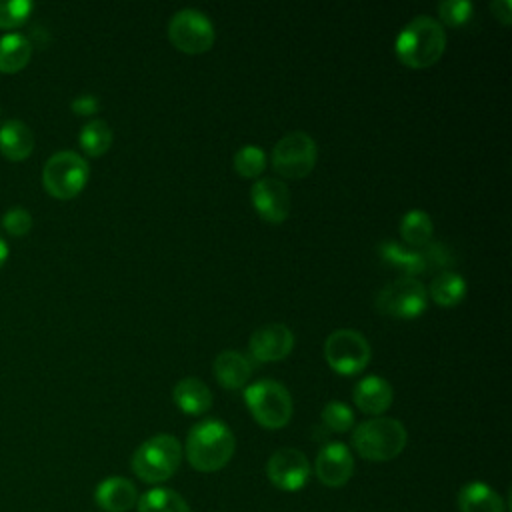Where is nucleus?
<instances>
[{"instance_id": "nucleus-34", "label": "nucleus", "mask_w": 512, "mask_h": 512, "mask_svg": "<svg viewBox=\"0 0 512 512\" xmlns=\"http://www.w3.org/2000/svg\"><path fill=\"white\" fill-rule=\"evenodd\" d=\"M490 10L494 12V16L504 24L508 26L510 20H512V2L510 0H496L490 4Z\"/></svg>"}, {"instance_id": "nucleus-11", "label": "nucleus", "mask_w": 512, "mask_h": 512, "mask_svg": "<svg viewBox=\"0 0 512 512\" xmlns=\"http://www.w3.org/2000/svg\"><path fill=\"white\" fill-rule=\"evenodd\" d=\"M310 462L298 448H278L266 462V476L282 492H298L310 480Z\"/></svg>"}, {"instance_id": "nucleus-35", "label": "nucleus", "mask_w": 512, "mask_h": 512, "mask_svg": "<svg viewBox=\"0 0 512 512\" xmlns=\"http://www.w3.org/2000/svg\"><path fill=\"white\" fill-rule=\"evenodd\" d=\"M8 254H10V246H8V244H6V240L0 236V268L6 264Z\"/></svg>"}, {"instance_id": "nucleus-33", "label": "nucleus", "mask_w": 512, "mask_h": 512, "mask_svg": "<svg viewBox=\"0 0 512 512\" xmlns=\"http://www.w3.org/2000/svg\"><path fill=\"white\" fill-rule=\"evenodd\" d=\"M98 106H100V102L94 94H78L70 104L72 112L78 116H90L98 110Z\"/></svg>"}, {"instance_id": "nucleus-19", "label": "nucleus", "mask_w": 512, "mask_h": 512, "mask_svg": "<svg viewBox=\"0 0 512 512\" xmlns=\"http://www.w3.org/2000/svg\"><path fill=\"white\" fill-rule=\"evenodd\" d=\"M460 512H506L502 496L484 482H468L458 492Z\"/></svg>"}, {"instance_id": "nucleus-13", "label": "nucleus", "mask_w": 512, "mask_h": 512, "mask_svg": "<svg viewBox=\"0 0 512 512\" xmlns=\"http://www.w3.org/2000/svg\"><path fill=\"white\" fill-rule=\"evenodd\" d=\"M250 200L258 216L270 224H280L290 212V194L284 182L276 178H260L250 188Z\"/></svg>"}, {"instance_id": "nucleus-14", "label": "nucleus", "mask_w": 512, "mask_h": 512, "mask_svg": "<svg viewBox=\"0 0 512 512\" xmlns=\"http://www.w3.org/2000/svg\"><path fill=\"white\" fill-rule=\"evenodd\" d=\"M248 348L258 362H276L292 352L294 334L284 324H266L252 332Z\"/></svg>"}, {"instance_id": "nucleus-9", "label": "nucleus", "mask_w": 512, "mask_h": 512, "mask_svg": "<svg viewBox=\"0 0 512 512\" xmlns=\"http://www.w3.org/2000/svg\"><path fill=\"white\" fill-rule=\"evenodd\" d=\"M318 148L310 134L302 130L282 136L272 150V166L284 178H304L316 164Z\"/></svg>"}, {"instance_id": "nucleus-1", "label": "nucleus", "mask_w": 512, "mask_h": 512, "mask_svg": "<svg viewBox=\"0 0 512 512\" xmlns=\"http://www.w3.org/2000/svg\"><path fill=\"white\" fill-rule=\"evenodd\" d=\"M236 450L232 430L214 418L202 420L188 430L184 454L188 464L198 472H216L224 468Z\"/></svg>"}, {"instance_id": "nucleus-30", "label": "nucleus", "mask_w": 512, "mask_h": 512, "mask_svg": "<svg viewBox=\"0 0 512 512\" xmlns=\"http://www.w3.org/2000/svg\"><path fill=\"white\" fill-rule=\"evenodd\" d=\"M474 6L468 0H444L438 4V16L448 26H462L472 18Z\"/></svg>"}, {"instance_id": "nucleus-28", "label": "nucleus", "mask_w": 512, "mask_h": 512, "mask_svg": "<svg viewBox=\"0 0 512 512\" xmlns=\"http://www.w3.org/2000/svg\"><path fill=\"white\" fill-rule=\"evenodd\" d=\"M322 424L330 432H348L354 424V412L348 404L332 400L322 408Z\"/></svg>"}, {"instance_id": "nucleus-15", "label": "nucleus", "mask_w": 512, "mask_h": 512, "mask_svg": "<svg viewBox=\"0 0 512 512\" xmlns=\"http://www.w3.org/2000/svg\"><path fill=\"white\" fill-rule=\"evenodd\" d=\"M94 502L104 512H128L138 502L136 484L124 476L104 478L94 490Z\"/></svg>"}, {"instance_id": "nucleus-32", "label": "nucleus", "mask_w": 512, "mask_h": 512, "mask_svg": "<svg viewBox=\"0 0 512 512\" xmlns=\"http://www.w3.org/2000/svg\"><path fill=\"white\" fill-rule=\"evenodd\" d=\"M420 254L424 256L426 266L432 264V266L442 268V270H448V268L456 262L452 250H450L446 244H440V242H428V244L420 250Z\"/></svg>"}, {"instance_id": "nucleus-26", "label": "nucleus", "mask_w": 512, "mask_h": 512, "mask_svg": "<svg viewBox=\"0 0 512 512\" xmlns=\"http://www.w3.org/2000/svg\"><path fill=\"white\" fill-rule=\"evenodd\" d=\"M78 142L80 148L84 150V154L88 156H102L104 152H108V148L112 146V128L108 126L106 120H90L82 126L80 134H78Z\"/></svg>"}, {"instance_id": "nucleus-23", "label": "nucleus", "mask_w": 512, "mask_h": 512, "mask_svg": "<svg viewBox=\"0 0 512 512\" xmlns=\"http://www.w3.org/2000/svg\"><path fill=\"white\" fill-rule=\"evenodd\" d=\"M426 292L438 306L452 308L458 306L466 296V280L454 270H442L432 278Z\"/></svg>"}, {"instance_id": "nucleus-22", "label": "nucleus", "mask_w": 512, "mask_h": 512, "mask_svg": "<svg viewBox=\"0 0 512 512\" xmlns=\"http://www.w3.org/2000/svg\"><path fill=\"white\" fill-rule=\"evenodd\" d=\"M32 56V44L24 34L6 32L0 36V72L14 74L26 68Z\"/></svg>"}, {"instance_id": "nucleus-5", "label": "nucleus", "mask_w": 512, "mask_h": 512, "mask_svg": "<svg viewBox=\"0 0 512 512\" xmlns=\"http://www.w3.org/2000/svg\"><path fill=\"white\" fill-rule=\"evenodd\" d=\"M252 418L268 430L284 428L292 418V396L276 380H258L244 390Z\"/></svg>"}, {"instance_id": "nucleus-31", "label": "nucleus", "mask_w": 512, "mask_h": 512, "mask_svg": "<svg viewBox=\"0 0 512 512\" xmlns=\"http://www.w3.org/2000/svg\"><path fill=\"white\" fill-rule=\"evenodd\" d=\"M2 228L12 236H24L32 228V214L24 206H12L2 214Z\"/></svg>"}, {"instance_id": "nucleus-4", "label": "nucleus", "mask_w": 512, "mask_h": 512, "mask_svg": "<svg viewBox=\"0 0 512 512\" xmlns=\"http://www.w3.org/2000/svg\"><path fill=\"white\" fill-rule=\"evenodd\" d=\"M182 462V446L172 434H156L144 440L132 454V472L148 484H160L174 476Z\"/></svg>"}, {"instance_id": "nucleus-10", "label": "nucleus", "mask_w": 512, "mask_h": 512, "mask_svg": "<svg viewBox=\"0 0 512 512\" xmlns=\"http://www.w3.org/2000/svg\"><path fill=\"white\" fill-rule=\"evenodd\" d=\"M168 38L184 54H202L214 44V26L200 10L184 8L170 18Z\"/></svg>"}, {"instance_id": "nucleus-18", "label": "nucleus", "mask_w": 512, "mask_h": 512, "mask_svg": "<svg viewBox=\"0 0 512 512\" xmlns=\"http://www.w3.org/2000/svg\"><path fill=\"white\" fill-rule=\"evenodd\" d=\"M252 374L250 360L236 352V350H224L214 360V376L220 386L228 390H238L248 384Z\"/></svg>"}, {"instance_id": "nucleus-2", "label": "nucleus", "mask_w": 512, "mask_h": 512, "mask_svg": "<svg viewBox=\"0 0 512 512\" xmlns=\"http://www.w3.org/2000/svg\"><path fill=\"white\" fill-rule=\"evenodd\" d=\"M446 48L442 24L430 16L412 18L396 36L394 50L398 60L408 68H428L436 64Z\"/></svg>"}, {"instance_id": "nucleus-25", "label": "nucleus", "mask_w": 512, "mask_h": 512, "mask_svg": "<svg viewBox=\"0 0 512 512\" xmlns=\"http://www.w3.org/2000/svg\"><path fill=\"white\" fill-rule=\"evenodd\" d=\"M432 218L424 210H410L400 220V236L408 246L424 248L432 238Z\"/></svg>"}, {"instance_id": "nucleus-17", "label": "nucleus", "mask_w": 512, "mask_h": 512, "mask_svg": "<svg viewBox=\"0 0 512 512\" xmlns=\"http://www.w3.org/2000/svg\"><path fill=\"white\" fill-rule=\"evenodd\" d=\"M34 150V134L22 120H6L0 126V152L10 162L26 160Z\"/></svg>"}, {"instance_id": "nucleus-27", "label": "nucleus", "mask_w": 512, "mask_h": 512, "mask_svg": "<svg viewBox=\"0 0 512 512\" xmlns=\"http://www.w3.org/2000/svg\"><path fill=\"white\" fill-rule=\"evenodd\" d=\"M264 168H266V154L258 146L248 144L234 154V170L242 178H256L264 172Z\"/></svg>"}, {"instance_id": "nucleus-6", "label": "nucleus", "mask_w": 512, "mask_h": 512, "mask_svg": "<svg viewBox=\"0 0 512 512\" xmlns=\"http://www.w3.org/2000/svg\"><path fill=\"white\" fill-rule=\"evenodd\" d=\"M88 176V162L72 150L52 154L42 168V184L46 192L58 200H70L78 196L84 190Z\"/></svg>"}, {"instance_id": "nucleus-20", "label": "nucleus", "mask_w": 512, "mask_h": 512, "mask_svg": "<svg viewBox=\"0 0 512 512\" xmlns=\"http://www.w3.org/2000/svg\"><path fill=\"white\" fill-rule=\"evenodd\" d=\"M174 404L190 416H200L212 406V392L200 378H182L172 388Z\"/></svg>"}, {"instance_id": "nucleus-12", "label": "nucleus", "mask_w": 512, "mask_h": 512, "mask_svg": "<svg viewBox=\"0 0 512 512\" xmlns=\"http://www.w3.org/2000/svg\"><path fill=\"white\" fill-rule=\"evenodd\" d=\"M314 474L326 488L344 486L354 474V458L346 444L328 442L320 448L314 462Z\"/></svg>"}, {"instance_id": "nucleus-29", "label": "nucleus", "mask_w": 512, "mask_h": 512, "mask_svg": "<svg viewBox=\"0 0 512 512\" xmlns=\"http://www.w3.org/2000/svg\"><path fill=\"white\" fill-rule=\"evenodd\" d=\"M34 4L28 0H0V28H18L22 26L30 14Z\"/></svg>"}, {"instance_id": "nucleus-8", "label": "nucleus", "mask_w": 512, "mask_h": 512, "mask_svg": "<svg viewBox=\"0 0 512 512\" xmlns=\"http://www.w3.org/2000/svg\"><path fill=\"white\" fill-rule=\"evenodd\" d=\"M324 356L334 372L352 376L362 372L370 362V344L358 330L340 328L326 338Z\"/></svg>"}, {"instance_id": "nucleus-3", "label": "nucleus", "mask_w": 512, "mask_h": 512, "mask_svg": "<svg viewBox=\"0 0 512 512\" xmlns=\"http://www.w3.org/2000/svg\"><path fill=\"white\" fill-rule=\"evenodd\" d=\"M408 434L400 420L374 416L360 422L352 432V446L364 460L388 462L402 454Z\"/></svg>"}, {"instance_id": "nucleus-16", "label": "nucleus", "mask_w": 512, "mask_h": 512, "mask_svg": "<svg viewBox=\"0 0 512 512\" xmlns=\"http://www.w3.org/2000/svg\"><path fill=\"white\" fill-rule=\"evenodd\" d=\"M392 398L394 392L390 382L380 376H366L352 390V400L356 408L370 416L384 414L390 408Z\"/></svg>"}, {"instance_id": "nucleus-24", "label": "nucleus", "mask_w": 512, "mask_h": 512, "mask_svg": "<svg viewBox=\"0 0 512 512\" xmlns=\"http://www.w3.org/2000/svg\"><path fill=\"white\" fill-rule=\"evenodd\" d=\"M138 512H192L186 500L172 488H150L138 496Z\"/></svg>"}, {"instance_id": "nucleus-7", "label": "nucleus", "mask_w": 512, "mask_h": 512, "mask_svg": "<svg viewBox=\"0 0 512 512\" xmlns=\"http://www.w3.org/2000/svg\"><path fill=\"white\" fill-rule=\"evenodd\" d=\"M374 304L380 314L410 320L418 318L426 310L428 292L420 280L402 276L380 288Z\"/></svg>"}, {"instance_id": "nucleus-21", "label": "nucleus", "mask_w": 512, "mask_h": 512, "mask_svg": "<svg viewBox=\"0 0 512 512\" xmlns=\"http://www.w3.org/2000/svg\"><path fill=\"white\" fill-rule=\"evenodd\" d=\"M378 256L388 266L402 270L408 278H416V274H422L428 268L420 250H408L406 246H402L394 240H384L378 246Z\"/></svg>"}]
</instances>
